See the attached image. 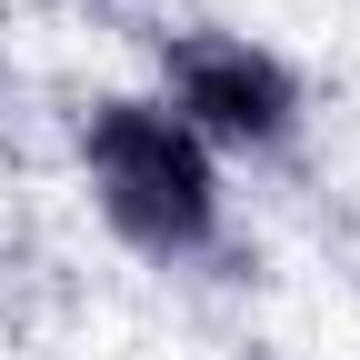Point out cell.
Masks as SVG:
<instances>
[{
	"label": "cell",
	"instance_id": "2",
	"mask_svg": "<svg viewBox=\"0 0 360 360\" xmlns=\"http://www.w3.org/2000/svg\"><path fill=\"white\" fill-rule=\"evenodd\" d=\"M150 101L191 130V141L231 170V160H281L300 141V70L270 51V40L250 30H220V20H191V30H170L160 40V90Z\"/></svg>",
	"mask_w": 360,
	"mask_h": 360
},
{
	"label": "cell",
	"instance_id": "1",
	"mask_svg": "<svg viewBox=\"0 0 360 360\" xmlns=\"http://www.w3.org/2000/svg\"><path fill=\"white\" fill-rule=\"evenodd\" d=\"M80 180L120 250L191 270L231 240V170L180 130L150 90H101L80 110Z\"/></svg>",
	"mask_w": 360,
	"mask_h": 360
}]
</instances>
